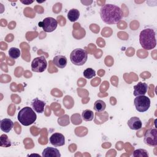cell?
<instances>
[{
    "mask_svg": "<svg viewBox=\"0 0 157 157\" xmlns=\"http://www.w3.org/2000/svg\"><path fill=\"white\" fill-rule=\"evenodd\" d=\"M99 13L102 20L108 25L117 24L121 21L123 17L121 8L112 4H105L102 6Z\"/></svg>",
    "mask_w": 157,
    "mask_h": 157,
    "instance_id": "1",
    "label": "cell"
},
{
    "mask_svg": "<svg viewBox=\"0 0 157 157\" xmlns=\"http://www.w3.org/2000/svg\"><path fill=\"white\" fill-rule=\"evenodd\" d=\"M139 42L141 47L145 50H152L156 45V33L151 28H145L139 34Z\"/></svg>",
    "mask_w": 157,
    "mask_h": 157,
    "instance_id": "2",
    "label": "cell"
},
{
    "mask_svg": "<svg viewBox=\"0 0 157 157\" xmlns=\"http://www.w3.org/2000/svg\"><path fill=\"white\" fill-rule=\"evenodd\" d=\"M35 111L29 107L22 108L18 113V120L23 126H29L35 122L37 118Z\"/></svg>",
    "mask_w": 157,
    "mask_h": 157,
    "instance_id": "3",
    "label": "cell"
},
{
    "mask_svg": "<svg viewBox=\"0 0 157 157\" xmlns=\"http://www.w3.org/2000/svg\"><path fill=\"white\" fill-rule=\"evenodd\" d=\"M88 53L82 48H76L70 54V60L72 64L76 66H82L87 61Z\"/></svg>",
    "mask_w": 157,
    "mask_h": 157,
    "instance_id": "4",
    "label": "cell"
},
{
    "mask_svg": "<svg viewBox=\"0 0 157 157\" xmlns=\"http://www.w3.org/2000/svg\"><path fill=\"white\" fill-rule=\"evenodd\" d=\"M134 104L136 109L139 112L147 111L150 107V99L145 95L136 96L134 100Z\"/></svg>",
    "mask_w": 157,
    "mask_h": 157,
    "instance_id": "5",
    "label": "cell"
},
{
    "mask_svg": "<svg viewBox=\"0 0 157 157\" xmlns=\"http://www.w3.org/2000/svg\"><path fill=\"white\" fill-rule=\"evenodd\" d=\"M38 26L47 33L53 32L56 29L58 26L57 20L53 17L45 18L42 21L39 22Z\"/></svg>",
    "mask_w": 157,
    "mask_h": 157,
    "instance_id": "6",
    "label": "cell"
},
{
    "mask_svg": "<svg viewBox=\"0 0 157 157\" xmlns=\"http://www.w3.org/2000/svg\"><path fill=\"white\" fill-rule=\"evenodd\" d=\"M144 143L151 147L157 146V129L152 128L147 129L144 136Z\"/></svg>",
    "mask_w": 157,
    "mask_h": 157,
    "instance_id": "7",
    "label": "cell"
},
{
    "mask_svg": "<svg viewBox=\"0 0 157 157\" xmlns=\"http://www.w3.org/2000/svg\"><path fill=\"white\" fill-rule=\"evenodd\" d=\"M47 67V61L44 56L35 58L31 63V70L35 72H42Z\"/></svg>",
    "mask_w": 157,
    "mask_h": 157,
    "instance_id": "8",
    "label": "cell"
},
{
    "mask_svg": "<svg viewBox=\"0 0 157 157\" xmlns=\"http://www.w3.org/2000/svg\"><path fill=\"white\" fill-rule=\"evenodd\" d=\"M50 144L55 147H60L65 144V137L63 134L55 132L53 134L49 139Z\"/></svg>",
    "mask_w": 157,
    "mask_h": 157,
    "instance_id": "9",
    "label": "cell"
},
{
    "mask_svg": "<svg viewBox=\"0 0 157 157\" xmlns=\"http://www.w3.org/2000/svg\"><path fill=\"white\" fill-rule=\"evenodd\" d=\"M148 85L146 83L139 82L137 85L134 86L133 94L135 96L145 95L147 92Z\"/></svg>",
    "mask_w": 157,
    "mask_h": 157,
    "instance_id": "10",
    "label": "cell"
},
{
    "mask_svg": "<svg viewBox=\"0 0 157 157\" xmlns=\"http://www.w3.org/2000/svg\"><path fill=\"white\" fill-rule=\"evenodd\" d=\"M45 104L46 103L44 101L39 99L38 98H34L31 101V106L33 110L39 113H43Z\"/></svg>",
    "mask_w": 157,
    "mask_h": 157,
    "instance_id": "11",
    "label": "cell"
},
{
    "mask_svg": "<svg viewBox=\"0 0 157 157\" xmlns=\"http://www.w3.org/2000/svg\"><path fill=\"white\" fill-rule=\"evenodd\" d=\"M127 124L129 128L131 129L137 131L141 129L142 126V123L140 119L137 117H131L127 122Z\"/></svg>",
    "mask_w": 157,
    "mask_h": 157,
    "instance_id": "12",
    "label": "cell"
},
{
    "mask_svg": "<svg viewBox=\"0 0 157 157\" xmlns=\"http://www.w3.org/2000/svg\"><path fill=\"white\" fill-rule=\"evenodd\" d=\"M42 156L43 157H60L61 154L57 148L48 147L43 150Z\"/></svg>",
    "mask_w": 157,
    "mask_h": 157,
    "instance_id": "13",
    "label": "cell"
},
{
    "mask_svg": "<svg viewBox=\"0 0 157 157\" xmlns=\"http://www.w3.org/2000/svg\"><path fill=\"white\" fill-rule=\"evenodd\" d=\"M67 63V58L64 55H56L53 59V63L59 68H64Z\"/></svg>",
    "mask_w": 157,
    "mask_h": 157,
    "instance_id": "14",
    "label": "cell"
},
{
    "mask_svg": "<svg viewBox=\"0 0 157 157\" xmlns=\"http://www.w3.org/2000/svg\"><path fill=\"white\" fill-rule=\"evenodd\" d=\"M13 126V121L9 118H4L1 121L0 128L4 132H9Z\"/></svg>",
    "mask_w": 157,
    "mask_h": 157,
    "instance_id": "15",
    "label": "cell"
},
{
    "mask_svg": "<svg viewBox=\"0 0 157 157\" xmlns=\"http://www.w3.org/2000/svg\"><path fill=\"white\" fill-rule=\"evenodd\" d=\"M80 17V12L76 9H71L67 13V18L71 22L76 21Z\"/></svg>",
    "mask_w": 157,
    "mask_h": 157,
    "instance_id": "16",
    "label": "cell"
},
{
    "mask_svg": "<svg viewBox=\"0 0 157 157\" xmlns=\"http://www.w3.org/2000/svg\"><path fill=\"white\" fill-rule=\"evenodd\" d=\"M105 107H106V104L105 102L103 101L102 100H101V99L97 100L94 103L93 109L97 112H104L105 109Z\"/></svg>",
    "mask_w": 157,
    "mask_h": 157,
    "instance_id": "17",
    "label": "cell"
},
{
    "mask_svg": "<svg viewBox=\"0 0 157 157\" xmlns=\"http://www.w3.org/2000/svg\"><path fill=\"white\" fill-rule=\"evenodd\" d=\"M82 117L84 121H90L94 118V113L90 109H86L82 112Z\"/></svg>",
    "mask_w": 157,
    "mask_h": 157,
    "instance_id": "18",
    "label": "cell"
},
{
    "mask_svg": "<svg viewBox=\"0 0 157 157\" xmlns=\"http://www.w3.org/2000/svg\"><path fill=\"white\" fill-rule=\"evenodd\" d=\"M0 146L2 147H9L11 146V142L9 139L8 136L3 134L0 137Z\"/></svg>",
    "mask_w": 157,
    "mask_h": 157,
    "instance_id": "19",
    "label": "cell"
},
{
    "mask_svg": "<svg viewBox=\"0 0 157 157\" xmlns=\"http://www.w3.org/2000/svg\"><path fill=\"white\" fill-rule=\"evenodd\" d=\"M9 56L12 59H17L20 57L21 52L20 49L16 47H11L9 50Z\"/></svg>",
    "mask_w": 157,
    "mask_h": 157,
    "instance_id": "20",
    "label": "cell"
},
{
    "mask_svg": "<svg viewBox=\"0 0 157 157\" xmlns=\"http://www.w3.org/2000/svg\"><path fill=\"white\" fill-rule=\"evenodd\" d=\"M132 156L134 157H148L149 155L146 150L139 148L134 151Z\"/></svg>",
    "mask_w": 157,
    "mask_h": 157,
    "instance_id": "21",
    "label": "cell"
},
{
    "mask_svg": "<svg viewBox=\"0 0 157 157\" xmlns=\"http://www.w3.org/2000/svg\"><path fill=\"white\" fill-rule=\"evenodd\" d=\"M83 76L87 78V79H91L93 77H95L96 75V72L95 71L90 67H88L86 69L84 70L83 71Z\"/></svg>",
    "mask_w": 157,
    "mask_h": 157,
    "instance_id": "22",
    "label": "cell"
},
{
    "mask_svg": "<svg viewBox=\"0 0 157 157\" xmlns=\"http://www.w3.org/2000/svg\"><path fill=\"white\" fill-rule=\"evenodd\" d=\"M20 2L25 5H29L30 4L33 3L34 1H21Z\"/></svg>",
    "mask_w": 157,
    "mask_h": 157,
    "instance_id": "23",
    "label": "cell"
}]
</instances>
